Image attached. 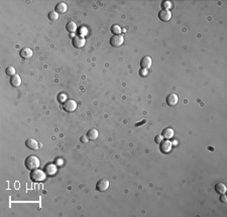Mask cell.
<instances>
[{
	"instance_id": "cell-10",
	"label": "cell",
	"mask_w": 227,
	"mask_h": 217,
	"mask_svg": "<svg viewBox=\"0 0 227 217\" xmlns=\"http://www.w3.org/2000/svg\"><path fill=\"white\" fill-rule=\"evenodd\" d=\"M159 18L163 21H169L172 18V12L170 10H160L159 12Z\"/></svg>"
},
{
	"instance_id": "cell-3",
	"label": "cell",
	"mask_w": 227,
	"mask_h": 217,
	"mask_svg": "<svg viewBox=\"0 0 227 217\" xmlns=\"http://www.w3.org/2000/svg\"><path fill=\"white\" fill-rule=\"evenodd\" d=\"M63 108H64L66 111L68 112H73L77 109V103L74 100H66V101L63 103Z\"/></svg>"
},
{
	"instance_id": "cell-24",
	"label": "cell",
	"mask_w": 227,
	"mask_h": 217,
	"mask_svg": "<svg viewBox=\"0 0 227 217\" xmlns=\"http://www.w3.org/2000/svg\"><path fill=\"white\" fill-rule=\"evenodd\" d=\"M66 98H67V97H66V95H65V94H60V95L58 96V99H59V101L60 102H62V103H64L65 101H66Z\"/></svg>"
},
{
	"instance_id": "cell-20",
	"label": "cell",
	"mask_w": 227,
	"mask_h": 217,
	"mask_svg": "<svg viewBox=\"0 0 227 217\" xmlns=\"http://www.w3.org/2000/svg\"><path fill=\"white\" fill-rule=\"evenodd\" d=\"M111 31H112L113 36H118V34H120L121 33V27L117 26V24H114V26H112L111 27Z\"/></svg>"
},
{
	"instance_id": "cell-18",
	"label": "cell",
	"mask_w": 227,
	"mask_h": 217,
	"mask_svg": "<svg viewBox=\"0 0 227 217\" xmlns=\"http://www.w3.org/2000/svg\"><path fill=\"white\" fill-rule=\"evenodd\" d=\"M215 191L218 194H225V192L227 191V188L223 183H217L215 185Z\"/></svg>"
},
{
	"instance_id": "cell-4",
	"label": "cell",
	"mask_w": 227,
	"mask_h": 217,
	"mask_svg": "<svg viewBox=\"0 0 227 217\" xmlns=\"http://www.w3.org/2000/svg\"><path fill=\"white\" fill-rule=\"evenodd\" d=\"M123 43H124V36H121V34L113 36L111 39H110V45H111L112 46H115V48L120 46Z\"/></svg>"
},
{
	"instance_id": "cell-21",
	"label": "cell",
	"mask_w": 227,
	"mask_h": 217,
	"mask_svg": "<svg viewBox=\"0 0 227 217\" xmlns=\"http://www.w3.org/2000/svg\"><path fill=\"white\" fill-rule=\"evenodd\" d=\"M48 17H49L50 20L56 21V20H58V18H59V13H58V12H56V11H50L49 13V15H48Z\"/></svg>"
},
{
	"instance_id": "cell-15",
	"label": "cell",
	"mask_w": 227,
	"mask_h": 217,
	"mask_svg": "<svg viewBox=\"0 0 227 217\" xmlns=\"http://www.w3.org/2000/svg\"><path fill=\"white\" fill-rule=\"evenodd\" d=\"M56 12H58V13H65L66 11L68 10V5L66 4L65 2H60L58 4L56 5Z\"/></svg>"
},
{
	"instance_id": "cell-16",
	"label": "cell",
	"mask_w": 227,
	"mask_h": 217,
	"mask_svg": "<svg viewBox=\"0 0 227 217\" xmlns=\"http://www.w3.org/2000/svg\"><path fill=\"white\" fill-rule=\"evenodd\" d=\"M98 136H99V133H98V130L95 129V128H92V129H90L87 133V137H88V140H97V138H98Z\"/></svg>"
},
{
	"instance_id": "cell-19",
	"label": "cell",
	"mask_w": 227,
	"mask_h": 217,
	"mask_svg": "<svg viewBox=\"0 0 227 217\" xmlns=\"http://www.w3.org/2000/svg\"><path fill=\"white\" fill-rule=\"evenodd\" d=\"M66 29H67L69 33H75L77 30V24H76L75 21H69V22L66 24Z\"/></svg>"
},
{
	"instance_id": "cell-9",
	"label": "cell",
	"mask_w": 227,
	"mask_h": 217,
	"mask_svg": "<svg viewBox=\"0 0 227 217\" xmlns=\"http://www.w3.org/2000/svg\"><path fill=\"white\" fill-rule=\"evenodd\" d=\"M179 101V97L177 94L175 93H171L169 94L168 97H167V104L170 105V106H174L176 105L177 103Z\"/></svg>"
},
{
	"instance_id": "cell-23",
	"label": "cell",
	"mask_w": 227,
	"mask_h": 217,
	"mask_svg": "<svg viewBox=\"0 0 227 217\" xmlns=\"http://www.w3.org/2000/svg\"><path fill=\"white\" fill-rule=\"evenodd\" d=\"M162 7L163 10H169L172 7V2L171 1H163L162 3Z\"/></svg>"
},
{
	"instance_id": "cell-8",
	"label": "cell",
	"mask_w": 227,
	"mask_h": 217,
	"mask_svg": "<svg viewBox=\"0 0 227 217\" xmlns=\"http://www.w3.org/2000/svg\"><path fill=\"white\" fill-rule=\"evenodd\" d=\"M172 146H173V144H172L171 141H170L169 140H163L162 143H160V150H162L163 153H168L171 152Z\"/></svg>"
},
{
	"instance_id": "cell-26",
	"label": "cell",
	"mask_w": 227,
	"mask_h": 217,
	"mask_svg": "<svg viewBox=\"0 0 227 217\" xmlns=\"http://www.w3.org/2000/svg\"><path fill=\"white\" fill-rule=\"evenodd\" d=\"M220 201L221 202H223V203H226L227 202V198H226V196L224 194H221V196H220Z\"/></svg>"
},
{
	"instance_id": "cell-5",
	"label": "cell",
	"mask_w": 227,
	"mask_h": 217,
	"mask_svg": "<svg viewBox=\"0 0 227 217\" xmlns=\"http://www.w3.org/2000/svg\"><path fill=\"white\" fill-rule=\"evenodd\" d=\"M85 43H86V40H85V37L81 36H76L73 39V46L77 49L83 48L85 46Z\"/></svg>"
},
{
	"instance_id": "cell-7",
	"label": "cell",
	"mask_w": 227,
	"mask_h": 217,
	"mask_svg": "<svg viewBox=\"0 0 227 217\" xmlns=\"http://www.w3.org/2000/svg\"><path fill=\"white\" fill-rule=\"evenodd\" d=\"M151 64H153V61H151V58L149 56L143 57L140 61V67H141V69H143V70L150 69L151 67Z\"/></svg>"
},
{
	"instance_id": "cell-22",
	"label": "cell",
	"mask_w": 227,
	"mask_h": 217,
	"mask_svg": "<svg viewBox=\"0 0 227 217\" xmlns=\"http://www.w3.org/2000/svg\"><path fill=\"white\" fill-rule=\"evenodd\" d=\"M5 73H6V75L7 76H10V77H12V76H14L15 75V69L13 68V67H8V68H6V70H5Z\"/></svg>"
},
{
	"instance_id": "cell-13",
	"label": "cell",
	"mask_w": 227,
	"mask_h": 217,
	"mask_svg": "<svg viewBox=\"0 0 227 217\" xmlns=\"http://www.w3.org/2000/svg\"><path fill=\"white\" fill-rule=\"evenodd\" d=\"M33 53L31 51V49L29 48H23L19 53V55L22 59H30L31 57H33Z\"/></svg>"
},
{
	"instance_id": "cell-25",
	"label": "cell",
	"mask_w": 227,
	"mask_h": 217,
	"mask_svg": "<svg viewBox=\"0 0 227 217\" xmlns=\"http://www.w3.org/2000/svg\"><path fill=\"white\" fill-rule=\"evenodd\" d=\"M154 140H156V143H160L163 141V136H162V134H159V136H156V138H154Z\"/></svg>"
},
{
	"instance_id": "cell-1",
	"label": "cell",
	"mask_w": 227,
	"mask_h": 217,
	"mask_svg": "<svg viewBox=\"0 0 227 217\" xmlns=\"http://www.w3.org/2000/svg\"><path fill=\"white\" fill-rule=\"evenodd\" d=\"M24 165L27 170L33 171L36 169H39L40 167V160L36 156H28L24 161Z\"/></svg>"
},
{
	"instance_id": "cell-11",
	"label": "cell",
	"mask_w": 227,
	"mask_h": 217,
	"mask_svg": "<svg viewBox=\"0 0 227 217\" xmlns=\"http://www.w3.org/2000/svg\"><path fill=\"white\" fill-rule=\"evenodd\" d=\"M25 146H26L29 150H36L39 149V143L34 140V138H28L25 141Z\"/></svg>"
},
{
	"instance_id": "cell-12",
	"label": "cell",
	"mask_w": 227,
	"mask_h": 217,
	"mask_svg": "<svg viewBox=\"0 0 227 217\" xmlns=\"http://www.w3.org/2000/svg\"><path fill=\"white\" fill-rule=\"evenodd\" d=\"M57 170H58V168H57V166L55 164H48V165L45 167V170H43V171H45L46 175L53 176L57 173Z\"/></svg>"
},
{
	"instance_id": "cell-2",
	"label": "cell",
	"mask_w": 227,
	"mask_h": 217,
	"mask_svg": "<svg viewBox=\"0 0 227 217\" xmlns=\"http://www.w3.org/2000/svg\"><path fill=\"white\" fill-rule=\"evenodd\" d=\"M46 173L45 171H42V170L36 169L33 171H31L30 173V179L33 182H43L46 179Z\"/></svg>"
},
{
	"instance_id": "cell-14",
	"label": "cell",
	"mask_w": 227,
	"mask_h": 217,
	"mask_svg": "<svg viewBox=\"0 0 227 217\" xmlns=\"http://www.w3.org/2000/svg\"><path fill=\"white\" fill-rule=\"evenodd\" d=\"M10 84L13 87H19L21 85V78L19 75L15 74L14 76L10 77Z\"/></svg>"
},
{
	"instance_id": "cell-17",
	"label": "cell",
	"mask_w": 227,
	"mask_h": 217,
	"mask_svg": "<svg viewBox=\"0 0 227 217\" xmlns=\"http://www.w3.org/2000/svg\"><path fill=\"white\" fill-rule=\"evenodd\" d=\"M163 137L167 138V140H170V138H172L173 136H174V130H173V128L171 127H167L165 128V129L163 130Z\"/></svg>"
},
{
	"instance_id": "cell-28",
	"label": "cell",
	"mask_w": 227,
	"mask_h": 217,
	"mask_svg": "<svg viewBox=\"0 0 227 217\" xmlns=\"http://www.w3.org/2000/svg\"><path fill=\"white\" fill-rule=\"evenodd\" d=\"M140 75H141V76H146V75H147V70H143V69H141Z\"/></svg>"
},
{
	"instance_id": "cell-27",
	"label": "cell",
	"mask_w": 227,
	"mask_h": 217,
	"mask_svg": "<svg viewBox=\"0 0 227 217\" xmlns=\"http://www.w3.org/2000/svg\"><path fill=\"white\" fill-rule=\"evenodd\" d=\"M80 140H81L82 143H88V137H87V136H82V137L80 138Z\"/></svg>"
},
{
	"instance_id": "cell-6",
	"label": "cell",
	"mask_w": 227,
	"mask_h": 217,
	"mask_svg": "<svg viewBox=\"0 0 227 217\" xmlns=\"http://www.w3.org/2000/svg\"><path fill=\"white\" fill-rule=\"evenodd\" d=\"M109 188V181L105 180V179H102V180H99L98 183L96 184V189L100 191V192H104L106 191Z\"/></svg>"
}]
</instances>
